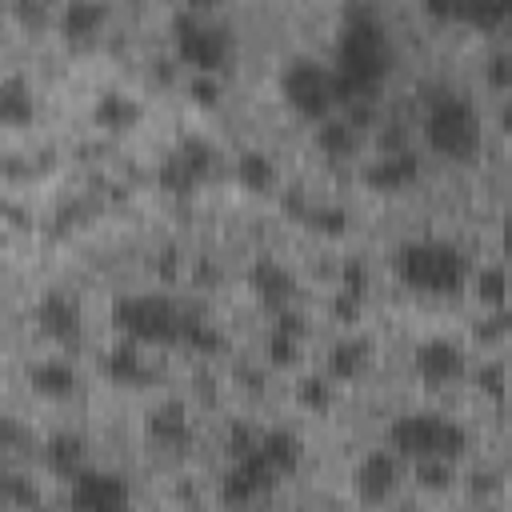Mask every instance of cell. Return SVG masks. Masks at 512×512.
<instances>
[{
	"mask_svg": "<svg viewBox=\"0 0 512 512\" xmlns=\"http://www.w3.org/2000/svg\"><path fill=\"white\" fill-rule=\"evenodd\" d=\"M512 332V316L504 312V308H496L492 316H484L480 324H476V340L480 344H496V340H504Z\"/></svg>",
	"mask_w": 512,
	"mask_h": 512,
	"instance_id": "f35d334b",
	"label": "cell"
},
{
	"mask_svg": "<svg viewBox=\"0 0 512 512\" xmlns=\"http://www.w3.org/2000/svg\"><path fill=\"white\" fill-rule=\"evenodd\" d=\"M416 484L428 488V492H444V488H452V484H456L452 460H440V456H432V460H416Z\"/></svg>",
	"mask_w": 512,
	"mask_h": 512,
	"instance_id": "1f68e13d",
	"label": "cell"
},
{
	"mask_svg": "<svg viewBox=\"0 0 512 512\" xmlns=\"http://www.w3.org/2000/svg\"><path fill=\"white\" fill-rule=\"evenodd\" d=\"M280 208H284V212H288V216H296V220H304V216H308V208H312V204H308V200H304V188H288V192H284V196H280Z\"/></svg>",
	"mask_w": 512,
	"mask_h": 512,
	"instance_id": "ee69618b",
	"label": "cell"
},
{
	"mask_svg": "<svg viewBox=\"0 0 512 512\" xmlns=\"http://www.w3.org/2000/svg\"><path fill=\"white\" fill-rule=\"evenodd\" d=\"M304 224H308V232H316V236H344L352 220H348V212H344L340 204H312L308 216H304Z\"/></svg>",
	"mask_w": 512,
	"mask_h": 512,
	"instance_id": "f546056e",
	"label": "cell"
},
{
	"mask_svg": "<svg viewBox=\"0 0 512 512\" xmlns=\"http://www.w3.org/2000/svg\"><path fill=\"white\" fill-rule=\"evenodd\" d=\"M40 456H44V468H48L52 476L72 480V476H80V472H84L88 444H84V436H76V432H56V436H48V440H44Z\"/></svg>",
	"mask_w": 512,
	"mask_h": 512,
	"instance_id": "ac0fdd59",
	"label": "cell"
},
{
	"mask_svg": "<svg viewBox=\"0 0 512 512\" xmlns=\"http://www.w3.org/2000/svg\"><path fill=\"white\" fill-rule=\"evenodd\" d=\"M264 352H268V364H272V368H292V364L300 360V340L272 328L268 340H264Z\"/></svg>",
	"mask_w": 512,
	"mask_h": 512,
	"instance_id": "d6a6232c",
	"label": "cell"
},
{
	"mask_svg": "<svg viewBox=\"0 0 512 512\" xmlns=\"http://www.w3.org/2000/svg\"><path fill=\"white\" fill-rule=\"evenodd\" d=\"M500 128H504V132L512 136V96H508V104L500 108Z\"/></svg>",
	"mask_w": 512,
	"mask_h": 512,
	"instance_id": "c3c4849f",
	"label": "cell"
},
{
	"mask_svg": "<svg viewBox=\"0 0 512 512\" xmlns=\"http://www.w3.org/2000/svg\"><path fill=\"white\" fill-rule=\"evenodd\" d=\"M420 176V160L404 148V152H380V160H372L364 168V184L372 192H400Z\"/></svg>",
	"mask_w": 512,
	"mask_h": 512,
	"instance_id": "9a60e30c",
	"label": "cell"
},
{
	"mask_svg": "<svg viewBox=\"0 0 512 512\" xmlns=\"http://www.w3.org/2000/svg\"><path fill=\"white\" fill-rule=\"evenodd\" d=\"M504 20H512V0H468L464 16H460V24H472L480 32L500 28Z\"/></svg>",
	"mask_w": 512,
	"mask_h": 512,
	"instance_id": "f1b7e54d",
	"label": "cell"
},
{
	"mask_svg": "<svg viewBox=\"0 0 512 512\" xmlns=\"http://www.w3.org/2000/svg\"><path fill=\"white\" fill-rule=\"evenodd\" d=\"M212 0H184V8H192V12H200V8H208Z\"/></svg>",
	"mask_w": 512,
	"mask_h": 512,
	"instance_id": "f907efd6",
	"label": "cell"
},
{
	"mask_svg": "<svg viewBox=\"0 0 512 512\" xmlns=\"http://www.w3.org/2000/svg\"><path fill=\"white\" fill-rule=\"evenodd\" d=\"M136 120H140V104L132 96L116 92V88L100 92L96 104H92V124L104 128V132H132Z\"/></svg>",
	"mask_w": 512,
	"mask_h": 512,
	"instance_id": "ffe728a7",
	"label": "cell"
},
{
	"mask_svg": "<svg viewBox=\"0 0 512 512\" xmlns=\"http://www.w3.org/2000/svg\"><path fill=\"white\" fill-rule=\"evenodd\" d=\"M104 20H108V12L100 0H68L60 8V36L64 40H88L104 28Z\"/></svg>",
	"mask_w": 512,
	"mask_h": 512,
	"instance_id": "603a6c76",
	"label": "cell"
},
{
	"mask_svg": "<svg viewBox=\"0 0 512 512\" xmlns=\"http://www.w3.org/2000/svg\"><path fill=\"white\" fill-rule=\"evenodd\" d=\"M236 180L248 192H268V188H276V160L260 148H244L236 156Z\"/></svg>",
	"mask_w": 512,
	"mask_h": 512,
	"instance_id": "d4e9b609",
	"label": "cell"
},
{
	"mask_svg": "<svg viewBox=\"0 0 512 512\" xmlns=\"http://www.w3.org/2000/svg\"><path fill=\"white\" fill-rule=\"evenodd\" d=\"M372 360V344L364 336H344L328 348V376L336 380H356Z\"/></svg>",
	"mask_w": 512,
	"mask_h": 512,
	"instance_id": "cb8c5ba5",
	"label": "cell"
},
{
	"mask_svg": "<svg viewBox=\"0 0 512 512\" xmlns=\"http://www.w3.org/2000/svg\"><path fill=\"white\" fill-rule=\"evenodd\" d=\"M12 8H16V16H20L24 24H40V20H44V4H40V0H16Z\"/></svg>",
	"mask_w": 512,
	"mask_h": 512,
	"instance_id": "f6af8a7d",
	"label": "cell"
},
{
	"mask_svg": "<svg viewBox=\"0 0 512 512\" xmlns=\"http://www.w3.org/2000/svg\"><path fill=\"white\" fill-rule=\"evenodd\" d=\"M144 428H148V436H152L156 444H164V448H184L188 436H192V420H188V408H184L180 400L156 404V408L148 412Z\"/></svg>",
	"mask_w": 512,
	"mask_h": 512,
	"instance_id": "e0dca14e",
	"label": "cell"
},
{
	"mask_svg": "<svg viewBox=\"0 0 512 512\" xmlns=\"http://www.w3.org/2000/svg\"><path fill=\"white\" fill-rule=\"evenodd\" d=\"M396 484H400V464L392 452L376 448L356 464V496L364 504H384L396 492Z\"/></svg>",
	"mask_w": 512,
	"mask_h": 512,
	"instance_id": "5bb4252c",
	"label": "cell"
},
{
	"mask_svg": "<svg viewBox=\"0 0 512 512\" xmlns=\"http://www.w3.org/2000/svg\"><path fill=\"white\" fill-rule=\"evenodd\" d=\"M280 96L284 104L304 120H324L336 100V76L332 68H320L316 60H292L280 72Z\"/></svg>",
	"mask_w": 512,
	"mask_h": 512,
	"instance_id": "52a82bcc",
	"label": "cell"
},
{
	"mask_svg": "<svg viewBox=\"0 0 512 512\" xmlns=\"http://www.w3.org/2000/svg\"><path fill=\"white\" fill-rule=\"evenodd\" d=\"M316 148L332 160H348L356 148H360V128L348 120V116H324L316 120Z\"/></svg>",
	"mask_w": 512,
	"mask_h": 512,
	"instance_id": "44dd1931",
	"label": "cell"
},
{
	"mask_svg": "<svg viewBox=\"0 0 512 512\" xmlns=\"http://www.w3.org/2000/svg\"><path fill=\"white\" fill-rule=\"evenodd\" d=\"M484 80L496 92H512V52H492L484 64Z\"/></svg>",
	"mask_w": 512,
	"mask_h": 512,
	"instance_id": "74e56055",
	"label": "cell"
},
{
	"mask_svg": "<svg viewBox=\"0 0 512 512\" xmlns=\"http://www.w3.org/2000/svg\"><path fill=\"white\" fill-rule=\"evenodd\" d=\"M412 368H416V376L424 380V384H448V380H456V376H464V348L456 344V340H424L420 348H416V356H412Z\"/></svg>",
	"mask_w": 512,
	"mask_h": 512,
	"instance_id": "7c38bea8",
	"label": "cell"
},
{
	"mask_svg": "<svg viewBox=\"0 0 512 512\" xmlns=\"http://www.w3.org/2000/svg\"><path fill=\"white\" fill-rule=\"evenodd\" d=\"M0 120L4 124H28L32 120V88H28V80L24 76H4V84H0Z\"/></svg>",
	"mask_w": 512,
	"mask_h": 512,
	"instance_id": "484cf974",
	"label": "cell"
},
{
	"mask_svg": "<svg viewBox=\"0 0 512 512\" xmlns=\"http://www.w3.org/2000/svg\"><path fill=\"white\" fill-rule=\"evenodd\" d=\"M104 376H108V380H116V384H132V388H140V384L152 376V372H148V364H144L140 340H132V336L116 340V344L104 352Z\"/></svg>",
	"mask_w": 512,
	"mask_h": 512,
	"instance_id": "d6986e66",
	"label": "cell"
},
{
	"mask_svg": "<svg viewBox=\"0 0 512 512\" xmlns=\"http://www.w3.org/2000/svg\"><path fill=\"white\" fill-rule=\"evenodd\" d=\"M28 384H32L36 396L68 400V396L76 392L80 376H76V368H72L64 356H48V360H36V364L28 368Z\"/></svg>",
	"mask_w": 512,
	"mask_h": 512,
	"instance_id": "2e32d148",
	"label": "cell"
},
{
	"mask_svg": "<svg viewBox=\"0 0 512 512\" xmlns=\"http://www.w3.org/2000/svg\"><path fill=\"white\" fill-rule=\"evenodd\" d=\"M260 452H264V460H268L280 476H288V472H296L300 460H304V440H300L292 428H268V432H260Z\"/></svg>",
	"mask_w": 512,
	"mask_h": 512,
	"instance_id": "7402d4cb",
	"label": "cell"
},
{
	"mask_svg": "<svg viewBox=\"0 0 512 512\" xmlns=\"http://www.w3.org/2000/svg\"><path fill=\"white\" fill-rule=\"evenodd\" d=\"M420 4H424V12H428L432 20H456V24H460L468 0H420Z\"/></svg>",
	"mask_w": 512,
	"mask_h": 512,
	"instance_id": "7bdbcfd3",
	"label": "cell"
},
{
	"mask_svg": "<svg viewBox=\"0 0 512 512\" xmlns=\"http://www.w3.org/2000/svg\"><path fill=\"white\" fill-rule=\"evenodd\" d=\"M392 132H380V148L384 152H404V132H400V124H388Z\"/></svg>",
	"mask_w": 512,
	"mask_h": 512,
	"instance_id": "bcb514c9",
	"label": "cell"
},
{
	"mask_svg": "<svg viewBox=\"0 0 512 512\" xmlns=\"http://www.w3.org/2000/svg\"><path fill=\"white\" fill-rule=\"evenodd\" d=\"M272 328H276V332H288V336L300 340V336L308 332V320H304V312H296L292 304H284V308L272 312Z\"/></svg>",
	"mask_w": 512,
	"mask_h": 512,
	"instance_id": "60d3db41",
	"label": "cell"
},
{
	"mask_svg": "<svg viewBox=\"0 0 512 512\" xmlns=\"http://www.w3.org/2000/svg\"><path fill=\"white\" fill-rule=\"evenodd\" d=\"M248 292H252L260 304H268V308L276 312V308L292 304V296H296V276H292L280 260L260 256V260L248 264Z\"/></svg>",
	"mask_w": 512,
	"mask_h": 512,
	"instance_id": "4fadbf2b",
	"label": "cell"
},
{
	"mask_svg": "<svg viewBox=\"0 0 512 512\" xmlns=\"http://www.w3.org/2000/svg\"><path fill=\"white\" fill-rule=\"evenodd\" d=\"M340 288H352V292H368V264L360 256H348L340 264Z\"/></svg>",
	"mask_w": 512,
	"mask_h": 512,
	"instance_id": "ab89813d",
	"label": "cell"
},
{
	"mask_svg": "<svg viewBox=\"0 0 512 512\" xmlns=\"http://www.w3.org/2000/svg\"><path fill=\"white\" fill-rule=\"evenodd\" d=\"M212 168H216L212 144L200 140V136H184V140L164 156L156 180H160V188H168V192H176V196H188L200 180L212 176Z\"/></svg>",
	"mask_w": 512,
	"mask_h": 512,
	"instance_id": "ba28073f",
	"label": "cell"
},
{
	"mask_svg": "<svg viewBox=\"0 0 512 512\" xmlns=\"http://www.w3.org/2000/svg\"><path fill=\"white\" fill-rule=\"evenodd\" d=\"M188 100H192L196 108H216V100H220V80H216V72H192V80H188Z\"/></svg>",
	"mask_w": 512,
	"mask_h": 512,
	"instance_id": "8d00e7d4",
	"label": "cell"
},
{
	"mask_svg": "<svg viewBox=\"0 0 512 512\" xmlns=\"http://www.w3.org/2000/svg\"><path fill=\"white\" fill-rule=\"evenodd\" d=\"M472 380H476V388H480L488 400H504V392H508V368H504L500 360H484V364L472 372Z\"/></svg>",
	"mask_w": 512,
	"mask_h": 512,
	"instance_id": "836d02e7",
	"label": "cell"
},
{
	"mask_svg": "<svg viewBox=\"0 0 512 512\" xmlns=\"http://www.w3.org/2000/svg\"><path fill=\"white\" fill-rule=\"evenodd\" d=\"M504 252L512 256V212L504 216Z\"/></svg>",
	"mask_w": 512,
	"mask_h": 512,
	"instance_id": "681fc988",
	"label": "cell"
},
{
	"mask_svg": "<svg viewBox=\"0 0 512 512\" xmlns=\"http://www.w3.org/2000/svg\"><path fill=\"white\" fill-rule=\"evenodd\" d=\"M68 504L80 508V512H112V508H124L128 504V484L116 472L84 468L80 476H72Z\"/></svg>",
	"mask_w": 512,
	"mask_h": 512,
	"instance_id": "30bf717a",
	"label": "cell"
},
{
	"mask_svg": "<svg viewBox=\"0 0 512 512\" xmlns=\"http://www.w3.org/2000/svg\"><path fill=\"white\" fill-rule=\"evenodd\" d=\"M276 468L264 460V452H248L240 460H232V468L220 476V500L224 504H252L260 496H268L276 488Z\"/></svg>",
	"mask_w": 512,
	"mask_h": 512,
	"instance_id": "9c48e42d",
	"label": "cell"
},
{
	"mask_svg": "<svg viewBox=\"0 0 512 512\" xmlns=\"http://www.w3.org/2000/svg\"><path fill=\"white\" fill-rule=\"evenodd\" d=\"M396 276L424 296H456L472 280L468 256L448 240H408L396 248Z\"/></svg>",
	"mask_w": 512,
	"mask_h": 512,
	"instance_id": "7a4b0ae2",
	"label": "cell"
},
{
	"mask_svg": "<svg viewBox=\"0 0 512 512\" xmlns=\"http://www.w3.org/2000/svg\"><path fill=\"white\" fill-rule=\"evenodd\" d=\"M160 260H152V268L160 272V276H172L176 272V248H164V252H156Z\"/></svg>",
	"mask_w": 512,
	"mask_h": 512,
	"instance_id": "7dc6e473",
	"label": "cell"
},
{
	"mask_svg": "<svg viewBox=\"0 0 512 512\" xmlns=\"http://www.w3.org/2000/svg\"><path fill=\"white\" fill-rule=\"evenodd\" d=\"M172 44H176L180 64H188L192 72H220L232 56L228 28L200 20V12H192V8L172 16Z\"/></svg>",
	"mask_w": 512,
	"mask_h": 512,
	"instance_id": "8992f818",
	"label": "cell"
},
{
	"mask_svg": "<svg viewBox=\"0 0 512 512\" xmlns=\"http://www.w3.org/2000/svg\"><path fill=\"white\" fill-rule=\"evenodd\" d=\"M424 144L436 152V156H448V160H468L480 144V124H476V112L464 96L456 92H444L428 104L424 112Z\"/></svg>",
	"mask_w": 512,
	"mask_h": 512,
	"instance_id": "277c9868",
	"label": "cell"
},
{
	"mask_svg": "<svg viewBox=\"0 0 512 512\" xmlns=\"http://www.w3.org/2000/svg\"><path fill=\"white\" fill-rule=\"evenodd\" d=\"M468 284H472L476 300H480V304H492V308H504V300H508V292H512V280H508V272H504L500 264H488V268L472 272Z\"/></svg>",
	"mask_w": 512,
	"mask_h": 512,
	"instance_id": "83f0119b",
	"label": "cell"
},
{
	"mask_svg": "<svg viewBox=\"0 0 512 512\" xmlns=\"http://www.w3.org/2000/svg\"><path fill=\"white\" fill-rule=\"evenodd\" d=\"M180 344H188V348H192V352H200V356H212V352H220V348H224V332H220L216 324H208L204 316L184 312Z\"/></svg>",
	"mask_w": 512,
	"mask_h": 512,
	"instance_id": "4316f807",
	"label": "cell"
},
{
	"mask_svg": "<svg viewBox=\"0 0 512 512\" xmlns=\"http://www.w3.org/2000/svg\"><path fill=\"white\" fill-rule=\"evenodd\" d=\"M296 404L308 412H328L332 408V384L324 376H300L296 380Z\"/></svg>",
	"mask_w": 512,
	"mask_h": 512,
	"instance_id": "4dcf8cb0",
	"label": "cell"
},
{
	"mask_svg": "<svg viewBox=\"0 0 512 512\" xmlns=\"http://www.w3.org/2000/svg\"><path fill=\"white\" fill-rule=\"evenodd\" d=\"M36 328L56 344H76L80 340V304L64 288H48L36 300Z\"/></svg>",
	"mask_w": 512,
	"mask_h": 512,
	"instance_id": "8fae6325",
	"label": "cell"
},
{
	"mask_svg": "<svg viewBox=\"0 0 512 512\" xmlns=\"http://www.w3.org/2000/svg\"><path fill=\"white\" fill-rule=\"evenodd\" d=\"M112 324L120 336L140 344H180L184 308H176L168 296H120L112 304Z\"/></svg>",
	"mask_w": 512,
	"mask_h": 512,
	"instance_id": "5b68a950",
	"label": "cell"
},
{
	"mask_svg": "<svg viewBox=\"0 0 512 512\" xmlns=\"http://www.w3.org/2000/svg\"><path fill=\"white\" fill-rule=\"evenodd\" d=\"M392 72V40L372 12H352L336 40V100L348 104L356 96H372Z\"/></svg>",
	"mask_w": 512,
	"mask_h": 512,
	"instance_id": "6da1fadb",
	"label": "cell"
},
{
	"mask_svg": "<svg viewBox=\"0 0 512 512\" xmlns=\"http://www.w3.org/2000/svg\"><path fill=\"white\" fill-rule=\"evenodd\" d=\"M388 440L396 448V456H408V460H456L464 448H468V432L464 424L448 420V416H436V412H404L392 420L388 428Z\"/></svg>",
	"mask_w": 512,
	"mask_h": 512,
	"instance_id": "3957f363",
	"label": "cell"
},
{
	"mask_svg": "<svg viewBox=\"0 0 512 512\" xmlns=\"http://www.w3.org/2000/svg\"><path fill=\"white\" fill-rule=\"evenodd\" d=\"M328 312L336 324H356L360 312H364V292H352V288H336L332 300H328Z\"/></svg>",
	"mask_w": 512,
	"mask_h": 512,
	"instance_id": "d590c367",
	"label": "cell"
},
{
	"mask_svg": "<svg viewBox=\"0 0 512 512\" xmlns=\"http://www.w3.org/2000/svg\"><path fill=\"white\" fill-rule=\"evenodd\" d=\"M4 500L8 504H20V508H32L40 496H36V488L24 476H4Z\"/></svg>",
	"mask_w": 512,
	"mask_h": 512,
	"instance_id": "b9f144b4",
	"label": "cell"
},
{
	"mask_svg": "<svg viewBox=\"0 0 512 512\" xmlns=\"http://www.w3.org/2000/svg\"><path fill=\"white\" fill-rule=\"evenodd\" d=\"M256 448H260V432H256L252 424H244V420H232L228 432H224V452H228L232 460H240V456H248V452H256Z\"/></svg>",
	"mask_w": 512,
	"mask_h": 512,
	"instance_id": "e575fe53",
	"label": "cell"
}]
</instances>
